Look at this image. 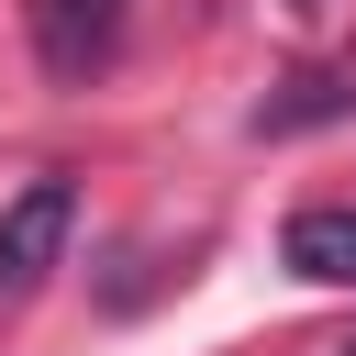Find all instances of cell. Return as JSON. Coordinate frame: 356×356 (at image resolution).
<instances>
[{
	"mask_svg": "<svg viewBox=\"0 0 356 356\" xmlns=\"http://www.w3.org/2000/svg\"><path fill=\"white\" fill-rule=\"evenodd\" d=\"M67 234H78V178H33L22 200H0V312H22L67 267Z\"/></svg>",
	"mask_w": 356,
	"mask_h": 356,
	"instance_id": "cell-1",
	"label": "cell"
},
{
	"mask_svg": "<svg viewBox=\"0 0 356 356\" xmlns=\"http://www.w3.org/2000/svg\"><path fill=\"white\" fill-rule=\"evenodd\" d=\"M22 33H33V67H44L56 89H89V78L122 56L134 0H22Z\"/></svg>",
	"mask_w": 356,
	"mask_h": 356,
	"instance_id": "cell-2",
	"label": "cell"
},
{
	"mask_svg": "<svg viewBox=\"0 0 356 356\" xmlns=\"http://www.w3.org/2000/svg\"><path fill=\"white\" fill-rule=\"evenodd\" d=\"M278 267L312 289H356V200H300L278 222Z\"/></svg>",
	"mask_w": 356,
	"mask_h": 356,
	"instance_id": "cell-3",
	"label": "cell"
},
{
	"mask_svg": "<svg viewBox=\"0 0 356 356\" xmlns=\"http://www.w3.org/2000/svg\"><path fill=\"white\" fill-rule=\"evenodd\" d=\"M323 111H345V89H334V78H300V100H267L256 134H300V122H323Z\"/></svg>",
	"mask_w": 356,
	"mask_h": 356,
	"instance_id": "cell-4",
	"label": "cell"
},
{
	"mask_svg": "<svg viewBox=\"0 0 356 356\" xmlns=\"http://www.w3.org/2000/svg\"><path fill=\"white\" fill-rule=\"evenodd\" d=\"M278 11H289V22H323V11H334V0H278Z\"/></svg>",
	"mask_w": 356,
	"mask_h": 356,
	"instance_id": "cell-5",
	"label": "cell"
},
{
	"mask_svg": "<svg viewBox=\"0 0 356 356\" xmlns=\"http://www.w3.org/2000/svg\"><path fill=\"white\" fill-rule=\"evenodd\" d=\"M334 356H356V345H334Z\"/></svg>",
	"mask_w": 356,
	"mask_h": 356,
	"instance_id": "cell-6",
	"label": "cell"
}]
</instances>
